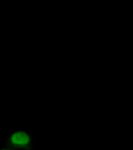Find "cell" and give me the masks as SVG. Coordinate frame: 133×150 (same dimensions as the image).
<instances>
[{"label": "cell", "mask_w": 133, "mask_h": 150, "mask_svg": "<svg viewBox=\"0 0 133 150\" xmlns=\"http://www.w3.org/2000/svg\"><path fill=\"white\" fill-rule=\"evenodd\" d=\"M0 150H15V149L12 148L11 147H9L4 144H3L2 146L0 147Z\"/></svg>", "instance_id": "7a4b0ae2"}, {"label": "cell", "mask_w": 133, "mask_h": 150, "mask_svg": "<svg viewBox=\"0 0 133 150\" xmlns=\"http://www.w3.org/2000/svg\"><path fill=\"white\" fill-rule=\"evenodd\" d=\"M3 144L15 150H34L33 135L24 128L11 130Z\"/></svg>", "instance_id": "6da1fadb"}]
</instances>
